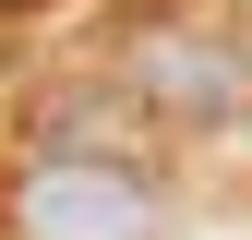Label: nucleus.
<instances>
[{
	"label": "nucleus",
	"instance_id": "nucleus-1",
	"mask_svg": "<svg viewBox=\"0 0 252 240\" xmlns=\"http://www.w3.org/2000/svg\"><path fill=\"white\" fill-rule=\"evenodd\" d=\"M168 204H156V168L96 156V144H60V156L12 168V240H156Z\"/></svg>",
	"mask_w": 252,
	"mask_h": 240
},
{
	"label": "nucleus",
	"instance_id": "nucleus-2",
	"mask_svg": "<svg viewBox=\"0 0 252 240\" xmlns=\"http://www.w3.org/2000/svg\"><path fill=\"white\" fill-rule=\"evenodd\" d=\"M120 96L156 108V120H252V48L228 24L156 12V24H132V48H120Z\"/></svg>",
	"mask_w": 252,
	"mask_h": 240
}]
</instances>
